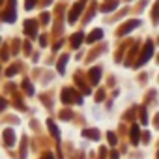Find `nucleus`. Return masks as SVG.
Wrapping results in <instances>:
<instances>
[{"label": "nucleus", "mask_w": 159, "mask_h": 159, "mask_svg": "<svg viewBox=\"0 0 159 159\" xmlns=\"http://www.w3.org/2000/svg\"><path fill=\"white\" fill-rule=\"evenodd\" d=\"M84 4H86V0H79V2L73 6V10L69 11V17H67V21L73 25L79 17H81V13H83V8H84Z\"/></svg>", "instance_id": "nucleus-1"}, {"label": "nucleus", "mask_w": 159, "mask_h": 159, "mask_svg": "<svg viewBox=\"0 0 159 159\" xmlns=\"http://www.w3.org/2000/svg\"><path fill=\"white\" fill-rule=\"evenodd\" d=\"M62 101H64V103H71V101H77V103H81L83 99H81V96H79L77 92H73L71 88H66V90L62 92Z\"/></svg>", "instance_id": "nucleus-2"}, {"label": "nucleus", "mask_w": 159, "mask_h": 159, "mask_svg": "<svg viewBox=\"0 0 159 159\" xmlns=\"http://www.w3.org/2000/svg\"><path fill=\"white\" fill-rule=\"evenodd\" d=\"M142 52H144V54L140 56L139 66L146 64V62H148V58H152V54H153V45H152V41H148V43H146V47H144V51H142Z\"/></svg>", "instance_id": "nucleus-3"}, {"label": "nucleus", "mask_w": 159, "mask_h": 159, "mask_svg": "<svg viewBox=\"0 0 159 159\" xmlns=\"http://www.w3.org/2000/svg\"><path fill=\"white\" fill-rule=\"evenodd\" d=\"M25 32L28 34V36H36L38 34V25H36V21H26V25H25Z\"/></svg>", "instance_id": "nucleus-4"}, {"label": "nucleus", "mask_w": 159, "mask_h": 159, "mask_svg": "<svg viewBox=\"0 0 159 159\" xmlns=\"http://www.w3.org/2000/svg\"><path fill=\"white\" fill-rule=\"evenodd\" d=\"M139 25H140V21H139V19H135V21H129V23H127V25H125V26L120 30V36H125L127 32H131V30H133V28H137Z\"/></svg>", "instance_id": "nucleus-5"}, {"label": "nucleus", "mask_w": 159, "mask_h": 159, "mask_svg": "<svg viewBox=\"0 0 159 159\" xmlns=\"http://www.w3.org/2000/svg\"><path fill=\"white\" fill-rule=\"evenodd\" d=\"M99 77H101V67H92L90 69V83L98 84L99 83Z\"/></svg>", "instance_id": "nucleus-6"}, {"label": "nucleus", "mask_w": 159, "mask_h": 159, "mask_svg": "<svg viewBox=\"0 0 159 159\" xmlns=\"http://www.w3.org/2000/svg\"><path fill=\"white\" fill-rule=\"evenodd\" d=\"M101 36H103V32L98 28V30H94V32L86 38V41H88V43H96V41H99V39H101Z\"/></svg>", "instance_id": "nucleus-7"}, {"label": "nucleus", "mask_w": 159, "mask_h": 159, "mask_svg": "<svg viewBox=\"0 0 159 159\" xmlns=\"http://www.w3.org/2000/svg\"><path fill=\"white\" fill-rule=\"evenodd\" d=\"M4 139H6V146H13V142H15V135H13L11 129H6V131H4Z\"/></svg>", "instance_id": "nucleus-8"}, {"label": "nucleus", "mask_w": 159, "mask_h": 159, "mask_svg": "<svg viewBox=\"0 0 159 159\" xmlns=\"http://www.w3.org/2000/svg\"><path fill=\"white\" fill-rule=\"evenodd\" d=\"M139 137H140V127L135 124L133 129H131V140H133V144H139Z\"/></svg>", "instance_id": "nucleus-9"}, {"label": "nucleus", "mask_w": 159, "mask_h": 159, "mask_svg": "<svg viewBox=\"0 0 159 159\" xmlns=\"http://www.w3.org/2000/svg\"><path fill=\"white\" fill-rule=\"evenodd\" d=\"M66 62H67V54H64V56L58 60V64H56V69H58V73H64V71H66Z\"/></svg>", "instance_id": "nucleus-10"}, {"label": "nucleus", "mask_w": 159, "mask_h": 159, "mask_svg": "<svg viewBox=\"0 0 159 159\" xmlns=\"http://www.w3.org/2000/svg\"><path fill=\"white\" fill-rule=\"evenodd\" d=\"M83 135H84V137H90V139H94V140L99 139V131H98V129H86Z\"/></svg>", "instance_id": "nucleus-11"}, {"label": "nucleus", "mask_w": 159, "mask_h": 159, "mask_svg": "<svg viewBox=\"0 0 159 159\" xmlns=\"http://www.w3.org/2000/svg\"><path fill=\"white\" fill-rule=\"evenodd\" d=\"M47 125H49V129H51V133H52V135H54V137L58 139V137H60V133H58V129H56V124H54L52 120H47Z\"/></svg>", "instance_id": "nucleus-12"}, {"label": "nucleus", "mask_w": 159, "mask_h": 159, "mask_svg": "<svg viewBox=\"0 0 159 159\" xmlns=\"http://www.w3.org/2000/svg\"><path fill=\"white\" fill-rule=\"evenodd\" d=\"M83 38H84V36H83L81 32H79V34H75V36H73V39H71V43H73V47H79V45H81V41H83Z\"/></svg>", "instance_id": "nucleus-13"}, {"label": "nucleus", "mask_w": 159, "mask_h": 159, "mask_svg": "<svg viewBox=\"0 0 159 159\" xmlns=\"http://www.w3.org/2000/svg\"><path fill=\"white\" fill-rule=\"evenodd\" d=\"M114 8H116V2H112V4H103L101 11H107V13H109V11H112Z\"/></svg>", "instance_id": "nucleus-14"}, {"label": "nucleus", "mask_w": 159, "mask_h": 159, "mask_svg": "<svg viewBox=\"0 0 159 159\" xmlns=\"http://www.w3.org/2000/svg\"><path fill=\"white\" fill-rule=\"evenodd\" d=\"M25 90L28 94H34V88H32V84H28V81H25Z\"/></svg>", "instance_id": "nucleus-15"}, {"label": "nucleus", "mask_w": 159, "mask_h": 159, "mask_svg": "<svg viewBox=\"0 0 159 159\" xmlns=\"http://www.w3.org/2000/svg\"><path fill=\"white\" fill-rule=\"evenodd\" d=\"M107 137H109V140H111V144L114 146V144H116V137H114V133H109Z\"/></svg>", "instance_id": "nucleus-16"}, {"label": "nucleus", "mask_w": 159, "mask_h": 159, "mask_svg": "<svg viewBox=\"0 0 159 159\" xmlns=\"http://www.w3.org/2000/svg\"><path fill=\"white\" fill-rule=\"evenodd\" d=\"M34 4H36V0H26V10H32Z\"/></svg>", "instance_id": "nucleus-17"}, {"label": "nucleus", "mask_w": 159, "mask_h": 159, "mask_svg": "<svg viewBox=\"0 0 159 159\" xmlns=\"http://www.w3.org/2000/svg\"><path fill=\"white\" fill-rule=\"evenodd\" d=\"M45 159H52V155H51V153H47V155H45Z\"/></svg>", "instance_id": "nucleus-18"}]
</instances>
